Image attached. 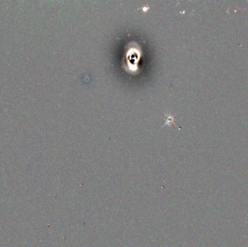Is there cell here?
Segmentation results:
<instances>
[{
  "label": "cell",
  "mask_w": 248,
  "mask_h": 247,
  "mask_svg": "<svg viewBox=\"0 0 248 247\" xmlns=\"http://www.w3.org/2000/svg\"><path fill=\"white\" fill-rule=\"evenodd\" d=\"M165 115L167 118V120H166V121H165V124L163 125V126L166 125L167 123H169V124H171V123H173V117L172 116L171 114H168V115L165 114Z\"/></svg>",
  "instance_id": "6da1fadb"
}]
</instances>
